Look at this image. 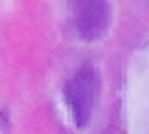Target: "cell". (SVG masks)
Instances as JSON below:
<instances>
[{
	"mask_svg": "<svg viewBox=\"0 0 149 134\" xmlns=\"http://www.w3.org/2000/svg\"><path fill=\"white\" fill-rule=\"evenodd\" d=\"M100 97V75L92 65H85L65 85V102L77 127H87Z\"/></svg>",
	"mask_w": 149,
	"mask_h": 134,
	"instance_id": "obj_1",
	"label": "cell"
},
{
	"mask_svg": "<svg viewBox=\"0 0 149 134\" xmlns=\"http://www.w3.org/2000/svg\"><path fill=\"white\" fill-rule=\"evenodd\" d=\"M72 25L82 40H100L112 20V8L107 0H70Z\"/></svg>",
	"mask_w": 149,
	"mask_h": 134,
	"instance_id": "obj_2",
	"label": "cell"
}]
</instances>
